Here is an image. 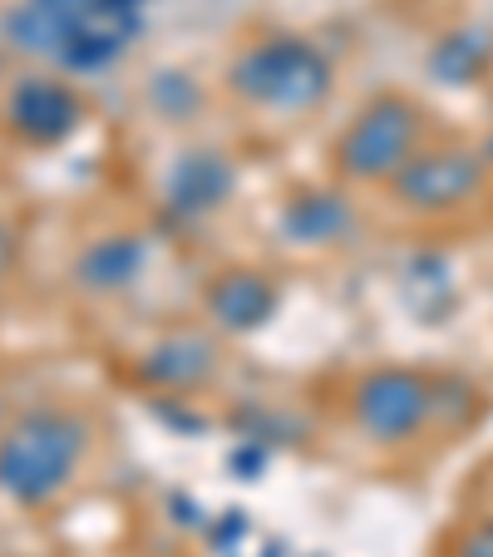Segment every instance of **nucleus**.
<instances>
[{"instance_id":"5","label":"nucleus","mask_w":493,"mask_h":557,"mask_svg":"<svg viewBox=\"0 0 493 557\" xmlns=\"http://www.w3.org/2000/svg\"><path fill=\"white\" fill-rule=\"evenodd\" d=\"M144 5L148 0H95L85 11V21L74 25V35L54 70H64V74L109 70V64L138 40V30H144Z\"/></svg>"},{"instance_id":"8","label":"nucleus","mask_w":493,"mask_h":557,"mask_svg":"<svg viewBox=\"0 0 493 557\" xmlns=\"http://www.w3.org/2000/svg\"><path fill=\"white\" fill-rule=\"evenodd\" d=\"M95 0H15L5 11V40L21 54L45 64H60L64 45H70L74 25L85 21Z\"/></svg>"},{"instance_id":"4","label":"nucleus","mask_w":493,"mask_h":557,"mask_svg":"<svg viewBox=\"0 0 493 557\" xmlns=\"http://www.w3.org/2000/svg\"><path fill=\"white\" fill-rule=\"evenodd\" d=\"M79 119H85L79 95L64 79H54V74H25L5 95V124H11L15 138H25L35 148L64 144L79 128Z\"/></svg>"},{"instance_id":"7","label":"nucleus","mask_w":493,"mask_h":557,"mask_svg":"<svg viewBox=\"0 0 493 557\" xmlns=\"http://www.w3.org/2000/svg\"><path fill=\"white\" fill-rule=\"evenodd\" d=\"M356 420L370 440H409L430 420V385L409 370H375L356 389Z\"/></svg>"},{"instance_id":"16","label":"nucleus","mask_w":493,"mask_h":557,"mask_svg":"<svg viewBox=\"0 0 493 557\" xmlns=\"http://www.w3.org/2000/svg\"><path fill=\"white\" fill-rule=\"evenodd\" d=\"M11 262H15V243H11V232L0 227V286H5V276H11Z\"/></svg>"},{"instance_id":"2","label":"nucleus","mask_w":493,"mask_h":557,"mask_svg":"<svg viewBox=\"0 0 493 557\" xmlns=\"http://www.w3.org/2000/svg\"><path fill=\"white\" fill-rule=\"evenodd\" d=\"M232 89L247 104L276 109V114H306L331 89V60L301 35H276V40H262L237 54Z\"/></svg>"},{"instance_id":"17","label":"nucleus","mask_w":493,"mask_h":557,"mask_svg":"<svg viewBox=\"0 0 493 557\" xmlns=\"http://www.w3.org/2000/svg\"><path fill=\"white\" fill-rule=\"evenodd\" d=\"M483 158H489V163H493V134H489V144H483Z\"/></svg>"},{"instance_id":"13","label":"nucleus","mask_w":493,"mask_h":557,"mask_svg":"<svg viewBox=\"0 0 493 557\" xmlns=\"http://www.w3.org/2000/svg\"><path fill=\"white\" fill-rule=\"evenodd\" d=\"M350 227V212L341 198L331 193H311V198H296L286 208V232H292V243H331L341 232Z\"/></svg>"},{"instance_id":"11","label":"nucleus","mask_w":493,"mask_h":557,"mask_svg":"<svg viewBox=\"0 0 493 557\" xmlns=\"http://www.w3.org/2000/svg\"><path fill=\"white\" fill-rule=\"evenodd\" d=\"M144 243L138 237H99L85 257H79V282L89 292H124L138 272H144Z\"/></svg>"},{"instance_id":"6","label":"nucleus","mask_w":493,"mask_h":557,"mask_svg":"<svg viewBox=\"0 0 493 557\" xmlns=\"http://www.w3.org/2000/svg\"><path fill=\"white\" fill-rule=\"evenodd\" d=\"M483 183V158L464 153V148H440V153H415L405 169L395 173V193L405 208L444 212L473 198Z\"/></svg>"},{"instance_id":"3","label":"nucleus","mask_w":493,"mask_h":557,"mask_svg":"<svg viewBox=\"0 0 493 557\" xmlns=\"http://www.w3.org/2000/svg\"><path fill=\"white\" fill-rule=\"evenodd\" d=\"M415 138H420V114L415 104L405 99L385 95L375 99L370 109H360V119L346 128L341 138L336 158H341V173L360 183H375V178H395L415 158Z\"/></svg>"},{"instance_id":"9","label":"nucleus","mask_w":493,"mask_h":557,"mask_svg":"<svg viewBox=\"0 0 493 557\" xmlns=\"http://www.w3.org/2000/svg\"><path fill=\"white\" fill-rule=\"evenodd\" d=\"M232 163L222 153H183L169 173V208L178 218H202L232 198Z\"/></svg>"},{"instance_id":"10","label":"nucleus","mask_w":493,"mask_h":557,"mask_svg":"<svg viewBox=\"0 0 493 557\" xmlns=\"http://www.w3.org/2000/svg\"><path fill=\"white\" fill-rule=\"evenodd\" d=\"M208 311L218 315L227 331H257L267 315L276 311V286L257 272H227L212 282Z\"/></svg>"},{"instance_id":"12","label":"nucleus","mask_w":493,"mask_h":557,"mask_svg":"<svg viewBox=\"0 0 493 557\" xmlns=\"http://www.w3.org/2000/svg\"><path fill=\"white\" fill-rule=\"evenodd\" d=\"M208 370H212V346L202 336H169V341H158V346L148 350V360H144V375L158 380V385H169V389L198 385Z\"/></svg>"},{"instance_id":"15","label":"nucleus","mask_w":493,"mask_h":557,"mask_svg":"<svg viewBox=\"0 0 493 557\" xmlns=\"http://www.w3.org/2000/svg\"><path fill=\"white\" fill-rule=\"evenodd\" d=\"M459 557H493V523H479L459 537Z\"/></svg>"},{"instance_id":"1","label":"nucleus","mask_w":493,"mask_h":557,"mask_svg":"<svg viewBox=\"0 0 493 557\" xmlns=\"http://www.w3.org/2000/svg\"><path fill=\"white\" fill-rule=\"evenodd\" d=\"M89 430L64 410H30L0 430V494L15 504H45L74 479Z\"/></svg>"},{"instance_id":"14","label":"nucleus","mask_w":493,"mask_h":557,"mask_svg":"<svg viewBox=\"0 0 493 557\" xmlns=\"http://www.w3.org/2000/svg\"><path fill=\"white\" fill-rule=\"evenodd\" d=\"M479 45H473L469 40V35H459V40H449V45H444V54H440V60H434V64H440V70L444 74H449V85H464V79H469V70H473V64H479Z\"/></svg>"}]
</instances>
